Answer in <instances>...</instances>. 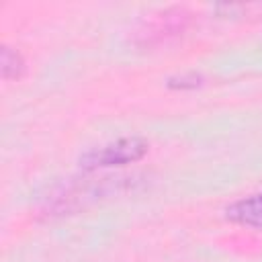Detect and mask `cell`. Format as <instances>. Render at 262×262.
<instances>
[{
	"label": "cell",
	"mask_w": 262,
	"mask_h": 262,
	"mask_svg": "<svg viewBox=\"0 0 262 262\" xmlns=\"http://www.w3.org/2000/svg\"><path fill=\"white\" fill-rule=\"evenodd\" d=\"M149 149L147 139L139 135L131 137H121L111 143H104L100 147H94L86 151L80 158V166L86 170H96V168H111V166H125L141 160Z\"/></svg>",
	"instance_id": "obj_1"
},
{
	"label": "cell",
	"mask_w": 262,
	"mask_h": 262,
	"mask_svg": "<svg viewBox=\"0 0 262 262\" xmlns=\"http://www.w3.org/2000/svg\"><path fill=\"white\" fill-rule=\"evenodd\" d=\"M225 219L252 229H262V192L244 196L225 207Z\"/></svg>",
	"instance_id": "obj_2"
},
{
	"label": "cell",
	"mask_w": 262,
	"mask_h": 262,
	"mask_svg": "<svg viewBox=\"0 0 262 262\" xmlns=\"http://www.w3.org/2000/svg\"><path fill=\"white\" fill-rule=\"evenodd\" d=\"M0 72H2L4 80H18L25 74L23 55L12 47L2 45V49H0Z\"/></svg>",
	"instance_id": "obj_3"
}]
</instances>
